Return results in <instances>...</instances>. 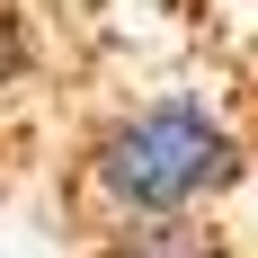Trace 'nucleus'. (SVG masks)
<instances>
[{"label": "nucleus", "mask_w": 258, "mask_h": 258, "mask_svg": "<svg viewBox=\"0 0 258 258\" xmlns=\"http://www.w3.org/2000/svg\"><path fill=\"white\" fill-rule=\"evenodd\" d=\"M249 187L223 98L205 89H89L72 80L0 143V205H36L53 249L152 214H205Z\"/></svg>", "instance_id": "1"}, {"label": "nucleus", "mask_w": 258, "mask_h": 258, "mask_svg": "<svg viewBox=\"0 0 258 258\" xmlns=\"http://www.w3.org/2000/svg\"><path fill=\"white\" fill-rule=\"evenodd\" d=\"M53 258H258V240L240 232L223 205L205 214H152V223H116V232H89Z\"/></svg>", "instance_id": "2"}, {"label": "nucleus", "mask_w": 258, "mask_h": 258, "mask_svg": "<svg viewBox=\"0 0 258 258\" xmlns=\"http://www.w3.org/2000/svg\"><path fill=\"white\" fill-rule=\"evenodd\" d=\"M223 116H232L240 152H249V178H258V36L232 53V80H223Z\"/></svg>", "instance_id": "3"}]
</instances>
